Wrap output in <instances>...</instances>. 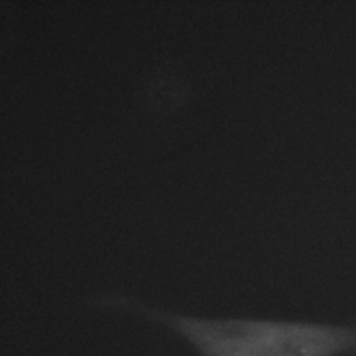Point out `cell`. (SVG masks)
Segmentation results:
<instances>
[{"label": "cell", "instance_id": "6da1fadb", "mask_svg": "<svg viewBox=\"0 0 356 356\" xmlns=\"http://www.w3.org/2000/svg\"><path fill=\"white\" fill-rule=\"evenodd\" d=\"M157 323L184 338L199 356H356V324L261 317H197L122 295L96 300Z\"/></svg>", "mask_w": 356, "mask_h": 356}]
</instances>
